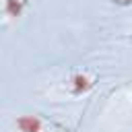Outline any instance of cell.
I'll use <instances>...</instances> for the list:
<instances>
[{
	"label": "cell",
	"mask_w": 132,
	"mask_h": 132,
	"mask_svg": "<svg viewBox=\"0 0 132 132\" xmlns=\"http://www.w3.org/2000/svg\"><path fill=\"white\" fill-rule=\"evenodd\" d=\"M116 2H120V4H132V0H116Z\"/></svg>",
	"instance_id": "cell-1"
}]
</instances>
